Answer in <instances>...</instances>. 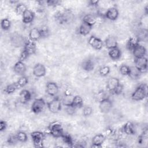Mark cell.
<instances>
[{
  "mask_svg": "<svg viewBox=\"0 0 148 148\" xmlns=\"http://www.w3.org/2000/svg\"><path fill=\"white\" fill-rule=\"evenodd\" d=\"M73 17L72 11L69 9H64L58 12L56 15L55 18L56 20L60 24H63L70 22Z\"/></svg>",
  "mask_w": 148,
  "mask_h": 148,
  "instance_id": "obj_1",
  "label": "cell"
},
{
  "mask_svg": "<svg viewBox=\"0 0 148 148\" xmlns=\"http://www.w3.org/2000/svg\"><path fill=\"white\" fill-rule=\"evenodd\" d=\"M147 96V86L146 84H142L138 86L131 94V98L135 101H139Z\"/></svg>",
  "mask_w": 148,
  "mask_h": 148,
  "instance_id": "obj_2",
  "label": "cell"
},
{
  "mask_svg": "<svg viewBox=\"0 0 148 148\" xmlns=\"http://www.w3.org/2000/svg\"><path fill=\"white\" fill-rule=\"evenodd\" d=\"M48 131L49 134L56 138H61L63 134L64 133L62 128L61 124L58 121L51 122L49 125Z\"/></svg>",
  "mask_w": 148,
  "mask_h": 148,
  "instance_id": "obj_3",
  "label": "cell"
},
{
  "mask_svg": "<svg viewBox=\"0 0 148 148\" xmlns=\"http://www.w3.org/2000/svg\"><path fill=\"white\" fill-rule=\"evenodd\" d=\"M31 137L35 147H43L45 134L40 131H34L31 133Z\"/></svg>",
  "mask_w": 148,
  "mask_h": 148,
  "instance_id": "obj_4",
  "label": "cell"
},
{
  "mask_svg": "<svg viewBox=\"0 0 148 148\" xmlns=\"http://www.w3.org/2000/svg\"><path fill=\"white\" fill-rule=\"evenodd\" d=\"M61 101L58 97H54L51 101L47 102L49 111L53 113H57L61 109Z\"/></svg>",
  "mask_w": 148,
  "mask_h": 148,
  "instance_id": "obj_5",
  "label": "cell"
},
{
  "mask_svg": "<svg viewBox=\"0 0 148 148\" xmlns=\"http://www.w3.org/2000/svg\"><path fill=\"white\" fill-rule=\"evenodd\" d=\"M46 102L43 98H36L31 105V111L35 114H38L43 111Z\"/></svg>",
  "mask_w": 148,
  "mask_h": 148,
  "instance_id": "obj_6",
  "label": "cell"
},
{
  "mask_svg": "<svg viewBox=\"0 0 148 148\" xmlns=\"http://www.w3.org/2000/svg\"><path fill=\"white\" fill-rule=\"evenodd\" d=\"M135 66L141 72L146 73L147 71V59L146 57L136 58L134 60Z\"/></svg>",
  "mask_w": 148,
  "mask_h": 148,
  "instance_id": "obj_7",
  "label": "cell"
},
{
  "mask_svg": "<svg viewBox=\"0 0 148 148\" xmlns=\"http://www.w3.org/2000/svg\"><path fill=\"white\" fill-rule=\"evenodd\" d=\"M33 75L36 77H41L45 76L46 69L44 65L41 63H37L35 65L32 69Z\"/></svg>",
  "mask_w": 148,
  "mask_h": 148,
  "instance_id": "obj_8",
  "label": "cell"
},
{
  "mask_svg": "<svg viewBox=\"0 0 148 148\" xmlns=\"http://www.w3.org/2000/svg\"><path fill=\"white\" fill-rule=\"evenodd\" d=\"M88 43L93 49H94L97 50H101L102 48L103 45L102 40L101 39H99L94 35H91L89 38Z\"/></svg>",
  "mask_w": 148,
  "mask_h": 148,
  "instance_id": "obj_9",
  "label": "cell"
},
{
  "mask_svg": "<svg viewBox=\"0 0 148 148\" xmlns=\"http://www.w3.org/2000/svg\"><path fill=\"white\" fill-rule=\"evenodd\" d=\"M112 106L113 103L109 98H108L99 102V108L101 112L103 113H109L111 110Z\"/></svg>",
  "mask_w": 148,
  "mask_h": 148,
  "instance_id": "obj_10",
  "label": "cell"
},
{
  "mask_svg": "<svg viewBox=\"0 0 148 148\" xmlns=\"http://www.w3.org/2000/svg\"><path fill=\"white\" fill-rule=\"evenodd\" d=\"M58 86L55 82H49L46 85V91L51 97H55L58 92Z\"/></svg>",
  "mask_w": 148,
  "mask_h": 148,
  "instance_id": "obj_11",
  "label": "cell"
},
{
  "mask_svg": "<svg viewBox=\"0 0 148 148\" xmlns=\"http://www.w3.org/2000/svg\"><path fill=\"white\" fill-rule=\"evenodd\" d=\"M23 47V50L29 55V56L35 54L36 51V46L35 42L29 39L26 40Z\"/></svg>",
  "mask_w": 148,
  "mask_h": 148,
  "instance_id": "obj_12",
  "label": "cell"
},
{
  "mask_svg": "<svg viewBox=\"0 0 148 148\" xmlns=\"http://www.w3.org/2000/svg\"><path fill=\"white\" fill-rule=\"evenodd\" d=\"M14 72L19 76H24L26 72V66L23 61H17L13 68Z\"/></svg>",
  "mask_w": 148,
  "mask_h": 148,
  "instance_id": "obj_13",
  "label": "cell"
},
{
  "mask_svg": "<svg viewBox=\"0 0 148 148\" xmlns=\"http://www.w3.org/2000/svg\"><path fill=\"white\" fill-rule=\"evenodd\" d=\"M120 81L117 77H112L106 82V88L110 93H113L115 89L119 85Z\"/></svg>",
  "mask_w": 148,
  "mask_h": 148,
  "instance_id": "obj_14",
  "label": "cell"
},
{
  "mask_svg": "<svg viewBox=\"0 0 148 148\" xmlns=\"http://www.w3.org/2000/svg\"><path fill=\"white\" fill-rule=\"evenodd\" d=\"M119 10L115 7H112L109 8L105 13V17L111 20L114 21L119 17Z\"/></svg>",
  "mask_w": 148,
  "mask_h": 148,
  "instance_id": "obj_15",
  "label": "cell"
},
{
  "mask_svg": "<svg viewBox=\"0 0 148 148\" xmlns=\"http://www.w3.org/2000/svg\"><path fill=\"white\" fill-rule=\"evenodd\" d=\"M11 41L13 45L15 47H21V46H24L25 40H24V38L23 36H21L20 34H18L17 33L13 34L12 36H11Z\"/></svg>",
  "mask_w": 148,
  "mask_h": 148,
  "instance_id": "obj_16",
  "label": "cell"
},
{
  "mask_svg": "<svg viewBox=\"0 0 148 148\" xmlns=\"http://www.w3.org/2000/svg\"><path fill=\"white\" fill-rule=\"evenodd\" d=\"M132 52L135 58H140L145 57L146 54V49L143 46L138 44L134 48V49L132 50Z\"/></svg>",
  "mask_w": 148,
  "mask_h": 148,
  "instance_id": "obj_17",
  "label": "cell"
},
{
  "mask_svg": "<svg viewBox=\"0 0 148 148\" xmlns=\"http://www.w3.org/2000/svg\"><path fill=\"white\" fill-rule=\"evenodd\" d=\"M106 139V137L104 135L102 134H98L95 135L91 140L92 146L95 147H100L102 145L104 141Z\"/></svg>",
  "mask_w": 148,
  "mask_h": 148,
  "instance_id": "obj_18",
  "label": "cell"
},
{
  "mask_svg": "<svg viewBox=\"0 0 148 148\" xmlns=\"http://www.w3.org/2000/svg\"><path fill=\"white\" fill-rule=\"evenodd\" d=\"M31 99V93L28 90H23L19 94V101L21 103L25 104Z\"/></svg>",
  "mask_w": 148,
  "mask_h": 148,
  "instance_id": "obj_19",
  "label": "cell"
},
{
  "mask_svg": "<svg viewBox=\"0 0 148 148\" xmlns=\"http://www.w3.org/2000/svg\"><path fill=\"white\" fill-rule=\"evenodd\" d=\"M105 45L108 49L117 47V39L116 37L113 35L108 36L105 40Z\"/></svg>",
  "mask_w": 148,
  "mask_h": 148,
  "instance_id": "obj_20",
  "label": "cell"
},
{
  "mask_svg": "<svg viewBox=\"0 0 148 148\" xmlns=\"http://www.w3.org/2000/svg\"><path fill=\"white\" fill-rule=\"evenodd\" d=\"M35 17V13L31 10L27 9L22 15V21L25 24H29L33 21Z\"/></svg>",
  "mask_w": 148,
  "mask_h": 148,
  "instance_id": "obj_21",
  "label": "cell"
},
{
  "mask_svg": "<svg viewBox=\"0 0 148 148\" xmlns=\"http://www.w3.org/2000/svg\"><path fill=\"white\" fill-rule=\"evenodd\" d=\"M41 38V35H40V32L39 31V29L34 27L30 29L29 32V39L34 41V42H36L39 40Z\"/></svg>",
  "mask_w": 148,
  "mask_h": 148,
  "instance_id": "obj_22",
  "label": "cell"
},
{
  "mask_svg": "<svg viewBox=\"0 0 148 148\" xmlns=\"http://www.w3.org/2000/svg\"><path fill=\"white\" fill-rule=\"evenodd\" d=\"M108 55L113 60H118L121 56V51L118 47L109 49Z\"/></svg>",
  "mask_w": 148,
  "mask_h": 148,
  "instance_id": "obj_23",
  "label": "cell"
},
{
  "mask_svg": "<svg viewBox=\"0 0 148 148\" xmlns=\"http://www.w3.org/2000/svg\"><path fill=\"white\" fill-rule=\"evenodd\" d=\"M124 133L128 135H133L135 134L134 125L131 121L126 122L123 127Z\"/></svg>",
  "mask_w": 148,
  "mask_h": 148,
  "instance_id": "obj_24",
  "label": "cell"
},
{
  "mask_svg": "<svg viewBox=\"0 0 148 148\" xmlns=\"http://www.w3.org/2000/svg\"><path fill=\"white\" fill-rule=\"evenodd\" d=\"M82 69L87 72L91 71L94 69L95 66L94 62L91 59H87L84 60L81 64Z\"/></svg>",
  "mask_w": 148,
  "mask_h": 148,
  "instance_id": "obj_25",
  "label": "cell"
},
{
  "mask_svg": "<svg viewBox=\"0 0 148 148\" xmlns=\"http://www.w3.org/2000/svg\"><path fill=\"white\" fill-rule=\"evenodd\" d=\"M92 28V26L82 22L79 28V32L83 36H86L91 32Z\"/></svg>",
  "mask_w": 148,
  "mask_h": 148,
  "instance_id": "obj_26",
  "label": "cell"
},
{
  "mask_svg": "<svg viewBox=\"0 0 148 148\" xmlns=\"http://www.w3.org/2000/svg\"><path fill=\"white\" fill-rule=\"evenodd\" d=\"M139 44V40L137 36H132L128 39L127 42V48L130 51H131L134 49V48Z\"/></svg>",
  "mask_w": 148,
  "mask_h": 148,
  "instance_id": "obj_27",
  "label": "cell"
},
{
  "mask_svg": "<svg viewBox=\"0 0 148 148\" xmlns=\"http://www.w3.org/2000/svg\"><path fill=\"white\" fill-rule=\"evenodd\" d=\"M82 21L83 23H87L91 26H93L97 23V18L96 16H95L94 14H87L83 17Z\"/></svg>",
  "mask_w": 148,
  "mask_h": 148,
  "instance_id": "obj_28",
  "label": "cell"
},
{
  "mask_svg": "<svg viewBox=\"0 0 148 148\" xmlns=\"http://www.w3.org/2000/svg\"><path fill=\"white\" fill-rule=\"evenodd\" d=\"M71 105L76 108H81L83 106V98L80 95H75L73 97Z\"/></svg>",
  "mask_w": 148,
  "mask_h": 148,
  "instance_id": "obj_29",
  "label": "cell"
},
{
  "mask_svg": "<svg viewBox=\"0 0 148 148\" xmlns=\"http://www.w3.org/2000/svg\"><path fill=\"white\" fill-rule=\"evenodd\" d=\"M141 75V72L134 66H131L130 67V72L128 75V76L133 79V80H136L138 79Z\"/></svg>",
  "mask_w": 148,
  "mask_h": 148,
  "instance_id": "obj_30",
  "label": "cell"
},
{
  "mask_svg": "<svg viewBox=\"0 0 148 148\" xmlns=\"http://www.w3.org/2000/svg\"><path fill=\"white\" fill-rule=\"evenodd\" d=\"M62 140V142L64 143L66 145L69 147H73L74 143H73V140L71 136L66 133H64L62 136L61 138Z\"/></svg>",
  "mask_w": 148,
  "mask_h": 148,
  "instance_id": "obj_31",
  "label": "cell"
},
{
  "mask_svg": "<svg viewBox=\"0 0 148 148\" xmlns=\"http://www.w3.org/2000/svg\"><path fill=\"white\" fill-rule=\"evenodd\" d=\"M108 98H109L108 95V93H107V92H106L104 90L99 91L97 93L96 96H95V99L99 103Z\"/></svg>",
  "mask_w": 148,
  "mask_h": 148,
  "instance_id": "obj_32",
  "label": "cell"
},
{
  "mask_svg": "<svg viewBox=\"0 0 148 148\" xmlns=\"http://www.w3.org/2000/svg\"><path fill=\"white\" fill-rule=\"evenodd\" d=\"M27 6L24 4V3H18L16 6V9H15V11L16 13L18 14V15H23V13L27 10Z\"/></svg>",
  "mask_w": 148,
  "mask_h": 148,
  "instance_id": "obj_33",
  "label": "cell"
},
{
  "mask_svg": "<svg viewBox=\"0 0 148 148\" xmlns=\"http://www.w3.org/2000/svg\"><path fill=\"white\" fill-rule=\"evenodd\" d=\"M28 82V79L27 78V77L25 76H21L18 80L16 82L17 84V86L19 88L24 87L25 85L27 84Z\"/></svg>",
  "mask_w": 148,
  "mask_h": 148,
  "instance_id": "obj_34",
  "label": "cell"
},
{
  "mask_svg": "<svg viewBox=\"0 0 148 148\" xmlns=\"http://www.w3.org/2000/svg\"><path fill=\"white\" fill-rule=\"evenodd\" d=\"M18 89L16 83H13L12 84H10L9 85H8L4 89V92H6V94H12L13 92H14L16 90Z\"/></svg>",
  "mask_w": 148,
  "mask_h": 148,
  "instance_id": "obj_35",
  "label": "cell"
},
{
  "mask_svg": "<svg viewBox=\"0 0 148 148\" xmlns=\"http://www.w3.org/2000/svg\"><path fill=\"white\" fill-rule=\"evenodd\" d=\"M10 26H11V22L8 18H5L1 20V27L3 30L7 31L10 28Z\"/></svg>",
  "mask_w": 148,
  "mask_h": 148,
  "instance_id": "obj_36",
  "label": "cell"
},
{
  "mask_svg": "<svg viewBox=\"0 0 148 148\" xmlns=\"http://www.w3.org/2000/svg\"><path fill=\"white\" fill-rule=\"evenodd\" d=\"M16 136L18 142L22 143L26 142L28 140V136L27 134L24 131H18L16 134Z\"/></svg>",
  "mask_w": 148,
  "mask_h": 148,
  "instance_id": "obj_37",
  "label": "cell"
},
{
  "mask_svg": "<svg viewBox=\"0 0 148 148\" xmlns=\"http://www.w3.org/2000/svg\"><path fill=\"white\" fill-rule=\"evenodd\" d=\"M39 31L40 32L42 38H47L50 35V30L47 25L42 26L40 28V29H39Z\"/></svg>",
  "mask_w": 148,
  "mask_h": 148,
  "instance_id": "obj_38",
  "label": "cell"
},
{
  "mask_svg": "<svg viewBox=\"0 0 148 148\" xmlns=\"http://www.w3.org/2000/svg\"><path fill=\"white\" fill-rule=\"evenodd\" d=\"M119 71L120 73L123 76H128L130 72V66L127 65H121L120 66Z\"/></svg>",
  "mask_w": 148,
  "mask_h": 148,
  "instance_id": "obj_39",
  "label": "cell"
},
{
  "mask_svg": "<svg viewBox=\"0 0 148 148\" xmlns=\"http://www.w3.org/2000/svg\"><path fill=\"white\" fill-rule=\"evenodd\" d=\"M110 69L109 66H103L99 69V73L100 75H101L102 76H106L110 73Z\"/></svg>",
  "mask_w": 148,
  "mask_h": 148,
  "instance_id": "obj_40",
  "label": "cell"
},
{
  "mask_svg": "<svg viewBox=\"0 0 148 148\" xmlns=\"http://www.w3.org/2000/svg\"><path fill=\"white\" fill-rule=\"evenodd\" d=\"M92 113V108L90 106H86L83 108V114L85 117L90 116Z\"/></svg>",
  "mask_w": 148,
  "mask_h": 148,
  "instance_id": "obj_41",
  "label": "cell"
},
{
  "mask_svg": "<svg viewBox=\"0 0 148 148\" xmlns=\"http://www.w3.org/2000/svg\"><path fill=\"white\" fill-rule=\"evenodd\" d=\"M17 142H18L16 135H10L8 139H7V142L9 145H15L16 143H17Z\"/></svg>",
  "mask_w": 148,
  "mask_h": 148,
  "instance_id": "obj_42",
  "label": "cell"
},
{
  "mask_svg": "<svg viewBox=\"0 0 148 148\" xmlns=\"http://www.w3.org/2000/svg\"><path fill=\"white\" fill-rule=\"evenodd\" d=\"M61 2L58 0H48L46 1V5L51 7H56L58 5H60Z\"/></svg>",
  "mask_w": 148,
  "mask_h": 148,
  "instance_id": "obj_43",
  "label": "cell"
},
{
  "mask_svg": "<svg viewBox=\"0 0 148 148\" xmlns=\"http://www.w3.org/2000/svg\"><path fill=\"white\" fill-rule=\"evenodd\" d=\"M76 110V108L73 107L72 105H69V106H66L65 108V111L66 112L69 114V115H73L75 114Z\"/></svg>",
  "mask_w": 148,
  "mask_h": 148,
  "instance_id": "obj_44",
  "label": "cell"
},
{
  "mask_svg": "<svg viewBox=\"0 0 148 148\" xmlns=\"http://www.w3.org/2000/svg\"><path fill=\"white\" fill-rule=\"evenodd\" d=\"M29 57V55L24 50H23L21 52L20 54V56L18 57V61H24V60H25L28 57Z\"/></svg>",
  "mask_w": 148,
  "mask_h": 148,
  "instance_id": "obj_45",
  "label": "cell"
},
{
  "mask_svg": "<svg viewBox=\"0 0 148 148\" xmlns=\"http://www.w3.org/2000/svg\"><path fill=\"white\" fill-rule=\"evenodd\" d=\"M123 86L121 84H119V85L117 87V88L115 89V90L114 91L113 93L114 94H116V95H119L123 91Z\"/></svg>",
  "mask_w": 148,
  "mask_h": 148,
  "instance_id": "obj_46",
  "label": "cell"
},
{
  "mask_svg": "<svg viewBox=\"0 0 148 148\" xmlns=\"http://www.w3.org/2000/svg\"><path fill=\"white\" fill-rule=\"evenodd\" d=\"M7 127V123L5 121L1 120L0 121V131H3L6 130Z\"/></svg>",
  "mask_w": 148,
  "mask_h": 148,
  "instance_id": "obj_47",
  "label": "cell"
},
{
  "mask_svg": "<svg viewBox=\"0 0 148 148\" xmlns=\"http://www.w3.org/2000/svg\"><path fill=\"white\" fill-rule=\"evenodd\" d=\"M98 3H99V1L91 0L88 2V5L91 6H97L98 5Z\"/></svg>",
  "mask_w": 148,
  "mask_h": 148,
  "instance_id": "obj_48",
  "label": "cell"
},
{
  "mask_svg": "<svg viewBox=\"0 0 148 148\" xmlns=\"http://www.w3.org/2000/svg\"><path fill=\"white\" fill-rule=\"evenodd\" d=\"M9 2L10 3H14V4H15V3H18L19 2L18 1H9Z\"/></svg>",
  "mask_w": 148,
  "mask_h": 148,
  "instance_id": "obj_49",
  "label": "cell"
}]
</instances>
